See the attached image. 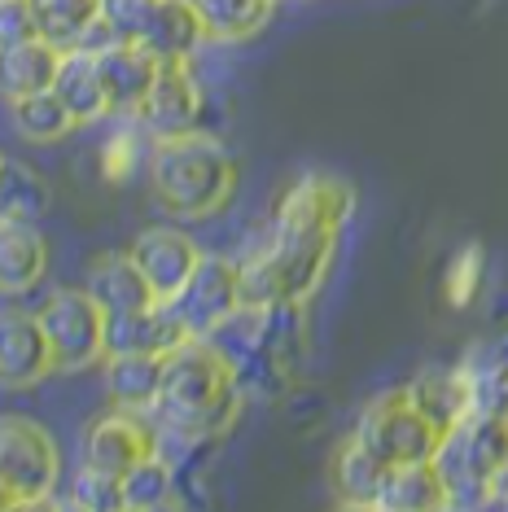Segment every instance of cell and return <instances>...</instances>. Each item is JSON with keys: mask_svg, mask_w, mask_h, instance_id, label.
<instances>
[{"mask_svg": "<svg viewBox=\"0 0 508 512\" xmlns=\"http://www.w3.org/2000/svg\"><path fill=\"white\" fill-rule=\"evenodd\" d=\"M381 477H386V464H381L373 451H364L360 442H346L333 460V486H338V499L346 508H373Z\"/></svg>", "mask_w": 508, "mask_h": 512, "instance_id": "obj_26", "label": "cell"}, {"mask_svg": "<svg viewBox=\"0 0 508 512\" xmlns=\"http://www.w3.org/2000/svg\"><path fill=\"white\" fill-rule=\"evenodd\" d=\"M53 92H57V101L71 110L75 127L97 123V119H106V114H110L97 53L79 49V44H75V49H62V62H57V75H53Z\"/></svg>", "mask_w": 508, "mask_h": 512, "instance_id": "obj_18", "label": "cell"}, {"mask_svg": "<svg viewBox=\"0 0 508 512\" xmlns=\"http://www.w3.org/2000/svg\"><path fill=\"white\" fill-rule=\"evenodd\" d=\"M97 66H101V84H106L110 114H136L163 62L141 40H114L97 53Z\"/></svg>", "mask_w": 508, "mask_h": 512, "instance_id": "obj_15", "label": "cell"}, {"mask_svg": "<svg viewBox=\"0 0 508 512\" xmlns=\"http://www.w3.org/2000/svg\"><path fill=\"white\" fill-rule=\"evenodd\" d=\"M237 368L211 337H184L163 355L154 416L180 438H211L237 416Z\"/></svg>", "mask_w": 508, "mask_h": 512, "instance_id": "obj_1", "label": "cell"}, {"mask_svg": "<svg viewBox=\"0 0 508 512\" xmlns=\"http://www.w3.org/2000/svg\"><path fill=\"white\" fill-rule=\"evenodd\" d=\"M434 469L452 504H482L508 491V416L478 407L438 438Z\"/></svg>", "mask_w": 508, "mask_h": 512, "instance_id": "obj_4", "label": "cell"}, {"mask_svg": "<svg viewBox=\"0 0 508 512\" xmlns=\"http://www.w3.org/2000/svg\"><path fill=\"white\" fill-rule=\"evenodd\" d=\"M36 9L31 0H0V49L9 44H22V40H36Z\"/></svg>", "mask_w": 508, "mask_h": 512, "instance_id": "obj_33", "label": "cell"}, {"mask_svg": "<svg viewBox=\"0 0 508 512\" xmlns=\"http://www.w3.org/2000/svg\"><path fill=\"white\" fill-rule=\"evenodd\" d=\"M373 508H381V512H438V508H452V495H447L434 460L390 464L386 477H381Z\"/></svg>", "mask_w": 508, "mask_h": 512, "instance_id": "obj_20", "label": "cell"}, {"mask_svg": "<svg viewBox=\"0 0 508 512\" xmlns=\"http://www.w3.org/2000/svg\"><path fill=\"white\" fill-rule=\"evenodd\" d=\"M154 451H158V434L141 421V412H127V407L97 416L84 434V464L110 477H123L132 464H141Z\"/></svg>", "mask_w": 508, "mask_h": 512, "instance_id": "obj_10", "label": "cell"}, {"mask_svg": "<svg viewBox=\"0 0 508 512\" xmlns=\"http://www.w3.org/2000/svg\"><path fill=\"white\" fill-rule=\"evenodd\" d=\"M71 504H75V508H92V512H119V508H123L119 477H110V473H101V469H88V464H79Z\"/></svg>", "mask_w": 508, "mask_h": 512, "instance_id": "obj_31", "label": "cell"}, {"mask_svg": "<svg viewBox=\"0 0 508 512\" xmlns=\"http://www.w3.org/2000/svg\"><path fill=\"white\" fill-rule=\"evenodd\" d=\"M478 285H482V250L478 246H465L452 263H447L443 294H447L452 307H469V302L478 298Z\"/></svg>", "mask_w": 508, "mask_h": 512, "instance_id": "obj_30", "label": "cell"}, {"mask_svg": "<svg viewBox=\"0 0 508 512\" xmlns=\"http://www.w3.org/2000/svg\"><path fill=\"white\" fill-rule=\"evenodd\" d=\"M106 390L114 407L127 412H154L158 390H163V355H145V351H123L106 355Z\"/></svg>", "mask_w": 508, "mask_h": 512, "instance_id": "obj_21", "label": "cell"}, {"mask_svg": "<svg viewBox=\"0 0 508 512\" xmlns=\"http://www.w3.org/2000/svg\"><path fill=\"white\" fill-rule=\"evenodd\" d=\"M482 407H491V412L508 416V364H504L500 372H491V381H487V394H482Z\"/></svg>", "mask_w": 508, "mask_h": 512, "instance_id": "obj_35", "label": "cell"}, {"mask_svg": "<svg viewBox=\"0 0 508 512\" xmlns=\"http://www.w3.org/2000/svg\"><path fill=\"white\" fill-rule=\"evenodd\" d=\"M0 508H14V499L5 495V486H0Z\"/></svg>", "mask_w": 508, "mask_h": 512, "instance_id": "obj_36", "label": "cell"}, {"mask_svg": "<svg viewBox=\"0 0 508 512\" xmlns=\"http://www.w3.org/2000/svg\"><path fill=\"white\" fill-rule=\"evenodd\" d=\"M57 62H62V49H53L40 36L0 49V97L18 101V97H31V92L53 88Z\"/></svg>", "mask_w": 508, "mask_h": 512, "instance_id": "obj_23", "label": "cell"}, {"mask_svg": "<svg viewBox=\"0 0 508 512\" xmlns=\"http://www.w3.org/2000/svg\"><path fill=\"white\" fill-rule=\"evenodd\" d=\"M355 211L351 184L338 176H303L285 189L272 228H333L338 232Z\"/></svg>", "mask_w": 508, "mask_h": 512, "instance_id": "obj_12", "label": "cell"}, {"mask_svg": "<svg viewBox=\"0 0 508 512\" xmlns=\"http://www.w3.org/2000/svg\"><path fill=\"white\" fill-rule=\"evenodd\" d=\"M119 491H123V508L132 512L176 508V473L163 460V451H154V456H145L119 477Z\"/></svg>", "mask_w": 508, "mask_h": 512, "instance_id": "obj_27", "label": "cell"}, {"mask_svg": "<svg viewBox=\"0 0 508 512\" xmlns=\"http://www.w3.org/2000/svg\"><path fill=\"white\" fill-rule=\"evenodd\" d=\"M355 442H360L364 451H373V456L386 464H421V460H434L438 451V429L425 421V416L412 407L408 390H386L377 394L373 403L364 407L360 425H355Z\"/></svg>", "mask_w": 508, "mask_h": 512, "instance_id": "obj_7", "label": "cell"}, {"mask_svg": "<svg viewBox=\"0 0 508 512\" xmlns=\"http://www.w3.org/2000/svg\"><path fill=\"white\" fill-rule=\"evenodd\" d=\"M49 272V241L31 219L0 215V294H27Z\"/></svg>", "mask_w": 508, "mask_h": 512, "instance_id": "obj_17", "label": "cell"}, {"mask_svg": "<svg viewBox=\"0 0 508 512\" xmlns=\"http://www.w3.org/2000/svg\"><path fill=\"white\" fill-rule=\"evenodd\" d=\"M9 119H14V127H18L22 141H31V145H53V141H62V136H71V132H75L71 110H66L62 101H57V92H53V88L9 101Z\"/></svg>", "mask_w": 508, "mask_h": 512, "instance_id": "obj_25", "label": "cell"}, {"mask_svg": "<svg viewBox=\"0 0 508 512\" xmlns=\"http://www.w3.org/2000/svg\"><path fill=\"white\" fill-rule=\"evenodd\" d=\"M202 40H206L202 18L189 0H158L154 18H149V27L141 36V44L158 62H193Z\"/></svg>", "mask_w": 508, "mask_h": 512, "instance_id": "obj_22", "label": "cell"}, {"mask_svg": "<svg viewBox=\"0 0 508 512\" xmlns=\"http://www.w3.org/2000/svg\"><path fill=\"white\" fill-rule=\"evenodd\" d=\"M149 184L171 215L206 219L224 211L237 189V162L219 141L202 132L167 136L149 154Z\"/></svg>", "mask_w": 508, "mask_h": 512, "instance_id": "obj_2", "label": "cell"}, {"mask_svg": "<svg viewBox=\"0 0 508 512\" xmlns=\"http://www.w3.org/2000/svg\"><path fill=\"white\" fill-rule=\"evenodd\" d=\"M62 477V456L44 425L27 416H0V486L14 508L49 504Z\"/></svg>", "mask_w": 508, "mask_h": 512, "instance_id": "obj_5", "label": "cell"}, {"mask_svg": "<svg viewBox=\"0 0 508 512\" xmlns=\"http://www.w3.org/2000/svg\"><path fill=\"white\" fill-rule=\"evenodd\" d=\"M136 119H141V132H149L154 141L198 132L202 84L193 79V62H163L158 66V75H154V84H149Z\"/></svg>", "mask_w": 508, "mask_h": 512, "instance_id": "obj_9", "label": "cell"}, {"mask_svg": "<svg viewBox=\"0 0 508 512\" xmlns=\"http://www.w3.org/2000/svg\"><path fill=\"white\" fill-rule=\"evenodd\" d=\"M189 5L198 9L206 40L237 44V40L259 36V31L268 27L276 0H189Z\"/></svg>", "mask_w": 508, "mask_h": 512, "instance_id": "obj_24", "label": "cell"}, {"mask_svg": "<svg viewBox=\"0 0 508 512\" xmlns=\"http://www.w3.org/2000/svg\"><path fill=\"white\" fill-rule=\"evenodd\" d=\"M36 320L53 351V372H79L106 359V311L88 289H53Z\"/></svg>", "mask_w": 508, "mask_h": 512, "instance_id": "obj_6", "label": "cell"}, {"mask_svg": "<svg viewBox=\"0 0 508 512\" xmlns=\"http://www.w3.org/2000/svg\"><path fill=\"white\" fill-rule=\"evenodd\" d=\"M49 211V184L36 167H27V162H14L5 158V167H0V215L5 219H36Z\"/></svg>", "mask_w": 508, "mask_h": 512, "instance_id": "obj_29", "label": "cell"}, {"mask_svg": "<svg viewBox=\"0 0 508 512\" xmlns=\"http://www.w3.org/2000/svg\"><path fill=\"white\" fill-rule=\"evenodd\" d=\"M36 9V31L53 49H75L84 31L101 18V0H31Z\"/></svg>", "mask_w": 508, "mask_h": 512, "instance_id": "obj_28", "label": "cell"}, {"mask_svg": "<svg viewBox=\"0 0 508 512\" xmlns=\"http://www.w3.org/2000/svg\"><path fill=\"white\" fill-rule=\"evenodd\" d=\"M127 254H132V263L141 267V276L149 281V289H154L158 302H171L184 289V281L193 276V267H198L202 250L193 237H184L180 228H145L132 237V246H127Z\"/></svg>", "mask_w": 508, "mask_h": 512, "instance_id": "obj_11", "label": "cell"}, {"mask_svg": "<svg viewBox=\"0 0 508 512\" xmlns=\"http://www.w3.org/2000/svg\"><path fill=\"white\" fill-rule=\"evenodd\" d=\"M189 337H211L241 311V267L219 254H202L184 289L167 302Z\"/></svg>", "mask_w": 508, "mask_h": 512, "instance_id": "obj_8", "label": "cell"}, {"mask_svg": "<svg viewBox=\"0 0 508 512\" xmlns=\"http://www.w3.org/2000/svg\"><path fill=\"white\" fill-rule=\"evenodd\" d=\"M184 324L176 320V311L167 302L141 311H123V316H106V355L123 351H145V355H167L171 346L184 342Z\"/></svg>", "mask_w": 508, "mask_h": 512, "instance_id": "obj_16", "label": "cell"}, {"mask_svg": "<svg viewBox=\"0 0 508 512\" xmlns=\"http://www.w3.org/2000/svg\"><path fill=\"white\" fill-rule=\"evenodd\" d=\"M88 294L97 298V307L106 316H123V311H141V307H154V289L141 276V267L132 263L127 250H114V254H101L92 259L88 267Z\"/></svg>", "mask_w": 508, "mask_h": 512, "instance_id": "obj_19", "label": "cell"}, {"mask_svg": "<svg viewBox=\"0 0 508 512\" xmlns=\"http://www.w3.org/2000/svg\"><path fill=\"white\" fill-rule=\"evenodd\" d=\"M338 232L333 228H272L268 250L241 267V311L294 307L325 281Z\"/></svg>", "mask_w": 508, "mask_h": 512, "instance_id": "obj_3", "label": "cell"}, {"mask_svg": "<svg viewBox=\"0 0 508 512\" xmlns=\"http://www.w3.org/2000/svg\"><path fill=\"white\" fill-rule=\"evenodd\" d=\"M136 162V132H114L110 145H106V176L110 180H123Z\"/></svg>", "mask_w": 508, "mask_h": 512, "instance_id": "obj_34", "label": "cell"}, {"mask_svg": "<svg viewBox=\"0 0 508 512\" xmlns=\"http://www.w3.org/2000/svg\"><path fill=\"white\" fill-rule=\"evenodd\" d=\"M500 499H504V504H508V491H504V495H500Z\"/></svg>", "mask_w": 508, "mask_h": 512, "instance_id": "obj_37", "label": "cell"}, {"mask_svg": "<svg viewBox=\"0 0 508 512\" xmlns=\"http://www.w3.org/2000/svg\"><path fill=\"white\" fill-rule=\"evenodd\" d=\"M0 167H5V154H0Z\"/></svg>", "mask_w": 508, "mask_h": 512, "instance_id": "obj_38", "label": "cell"}, {"mask_svg": "<svg viewBox=\"0 0 508 512\" xmlns=\"http://www.w3.org/2000/svg\"><path fill=\"white\" fill-rule=\"evenodd\" d=\"M403 390H408L412 407H417L438 434H447L452 425H460L469 412L482 407L478 377H469V372H460V368H430Z\"/></svg>", "mask_w": 508, "mask_h": 512, "instance_id": "obj_13", "label": "cell"}, {"mask_svg": "<svg viewBox=\"0 0 508 512\" xmlns=\"http://www.w3.org/2000/svg\"><path fill=\"white\" fill-rule=\"evenodd\" d=\"M53 372V351L44 342V329L27 311L0 316V386H36Z\"/></svg>", "mask_w": 508, "mask_h": 512, "instance_id": "obj_14", "label": "cell"}, {"mask_svg": "<svg viewBox=\"0 0 508 512\" xmlns=\"http://www.w3.org/2000/svg\"><path fill=\"white\" fill-rule=\"evenodd\" d=\"M154 9H158V0H101V22L119 40H141Z\"/></svg>", "mask_w": 508, "mask_h": 512, "instance_id": "obj_32", "label": "cell"}]
</instances>
